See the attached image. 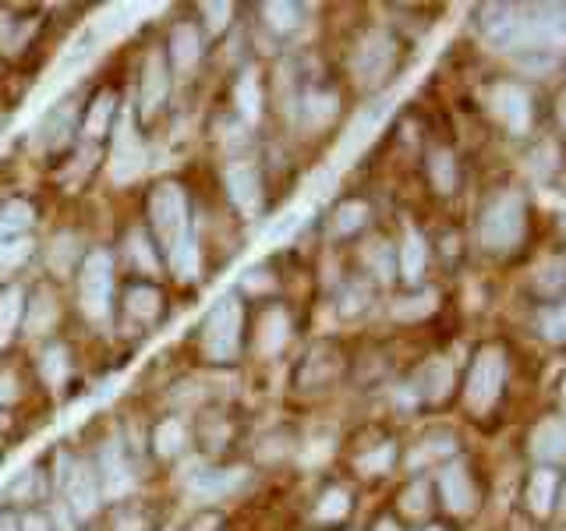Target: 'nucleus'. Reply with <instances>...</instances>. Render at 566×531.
I'll list each match as a JSON object with an SVG mask.
<instances>
[{
	"label": "nucleus",
	"mask_w": 566,
	"mask_h": 531,
	"mask_svg": "<svg viewBox=\"0 0 566 531\" xmlns=\"http://www.w3.org/2000/svg\"><path fill=\"white\" fill-rule=\"evenodd\" d=\"M478 244L492 256L517 252L527 238V199L517 188H500L478 209Z\"/></svg>",
	"instance_id": "obj_1"
},
{
	"label": "nucleus",
	"mask_w": 566,
	"mask_h": 531,
	"mask_svg": "<svg viewBox=\"0 0 566 531\" xmlns=\"http://www.w3.org/2000/svg\"><path fill=\"white\" fill-rule=\"evenodd\" d=\"M506 386V347L482 344L474 351L468 379H464V404L471 415H489L503 397Z\"/></svg>",
	"instance_id": "obj_2"
},
{
	"label": "nucleus",
	"mask_w": 566,
	"mask_h": 531,
	"mask_svg": "<svg viewBox=\"0 0 566 531\" xmlns=\"http://www.w3.org/2000/svg\"><path fill=\"white\" fill-rule=\"evenodd\" d=\"M400 64V43L394 32L386 29H368L361 35V43L354 46V58H350V75L361 88L376 93L389 82V75L397 71Z\"/></svg>",
	"instance_id": "obj_3"
},
{
	"label": "nucleus",
	"mask_w": 566,
	"mask_h": 531,
	"mask_svg": "<svg viewBox=\"0 0 566 531\" xmlns=\"http://www.w3.org/2000/svg\"><path fill=\"white\" fill-rule=\"evenodd\" d=\"M241 326H244V305L238 294H223L209 309L202 323V347L209 362L230 365L241 351Z\"/></svg>",
	"instance_id": "obj_4"
},
{
	"label": "nucleus",
	"mask_w": 566,
	"mask_h": 531,
	"mask_svg": "<svg viewBox=\"0 0 566 531\" xmlns=\"http://www.w3.org/2000/svg\"><path fill=\"white\" fill-rule=\"evenodd\" d=\"M149 220H153V235H156L159 248L170 252V248L191 230L185 188L177 185V181L156 185L153 195H149Z\"/></svg>",
	"instance_id": "obj_5"
},
{
	"label": "nucleus",
	"mask_w": 566,
	"mask_h": 531,
	"mask_svg": "<svg viewBox=\"0 0 566 531\" xmlns=\"http://www.w3.org/2000/svg\"><path fill=\"white\" fill-rule=\"evenodd\" d=\"M114 294V259L103 248H93L78 266V305L88 319H106Z\"/></svg>",
	"instance_id": "obj_6"
},
{
	"label": "nucleus",
	"mask_w": 566,
	"mask_h": 531,
	"mask_svg": "<svg viewBox=\"0 0 566 531\" xmlns=\"http://www.w3.org/2000/svg\"><path fill=\"white\" fill-rule=\"evenodd\" d=\"M439 500L447 507L453 518H471L482 503V492H478V482H474V471L464 460H447L439 471Z\"/></svg>",
	"instance_id": "obj_7"
},
{
	"label": "nucleus",
	"mask_w": 566,
	"mask_h": 531,
	"mask_svg": "<svg viewBox=\"0 0 566 531\" xmlns=\"http://www.w3.org/2000/svg\"><path fill=\"white\" fill-rule=\"evenodd\" d=\"M64 503L71 510V518H78V521H88L93 513L99 510V500H103V492H99V478H96V468L88 465L85 457H75L67 465L64 471Z\"/></svg>",
	"instance_id": "obj_8"
},
{
	"label": "nucleus",
	"mask_w": 566,
	"mask_h": 531,
	"mask_svg": "<svg viewBox=\"0 0 566 531\" xmlns=\"http://www.w3.org/2000/svg\"><path fill=\"white\" fill-rule=\"evenodd\" d=\"M489 103L510 135H527L531 124H535V103H531V93L521 82H500L492 88Z\"/></svg>",
	"instance_id": "obj_9"
},
{
	"label": "nucleus",
	"mask_w": 566,
	"mask_h": 531,
	"mask_svg": "<svg viewBox=\"0 0 566 531\" xmlns=\"http://www.w3.org/2000/svg\"><path fill=\"white\" fill-rule=\"evenodd\" d=\"M146 167V149H142V138L135 132L132 117H124L114 132V149H111V177L114 185H132L135 177Z\"/></svg>",
	"instance_id": "obj_10"
},
{
	"label": "nucleus",
	"mask_w": 566,
	"mask_h": 531,
	"mask_svg": "<svg viewBox=\"0 0 566 531\" xmlns=\"http://www.w3.org/2000/svg\"><path fill=\"white\" fill-rule=\"evenodd\" d=\"M96 478H99V492L106 500H124L128 489L135 486V471H132V460L124 454V442L111 439L103 442L99 450V465H96Z\"/></svg>",
	"instance_id": "obj_11"
},
{
	"label": "nucleus",
	"mask_w": 566,
	"mask_h": 531,
	"mask_svg": "<svg viewBox=\"0 0 566 531\" xmlns=\"http://www.w3.org/2000/svg\"><path fill=\"white\" fill-rule=\"evenodd\" d=\"M527 454L538 468H559L566 465V418H542L527 433Z\"/></svg>",
	"instance_id": "obj_12"
},
{
	"label": "nucleus",
	"mask_w": 566,
	"mask_h": 531,
	"mask_svg": "<svg viewBox=\"0 0 566 531\" xmlns=\"http://www.w3.org/2000/svg\"><path fill=\"white\" fill-rule=\"evenodd\" d=\"M223 181H227L230 202L238 206L241 217H248V220L262 217V202H265V195H262L259 170H255L252 164H230V167H227V174H223Z\"/></svg>",
	"instance_id": "obj_13"
},
{
	"label": "nucleus",
	"mask_w": 566,
	"mask_h": 531,
	"mask_svg": "<svg viewBox=\"0 0 566 531\" xmlns=\"http://www.w3.org/2000/svg\"><path fill=\"white\" fill-rule=\"evenodd\" d=\"M559 500V468H531L527 482H524V507L531 518H553Z\"/></svg>",
	"instance_id": "obj_14"
},
{
	"label": "nucleus",
	"mask_w": 566,
	"mask_h": 531,
	"mask_svg": "<svg viewBox=\"0 0 566 531\" xmlns=\"http://www.w3.org/2000/svg\"><path fill=\"white\" fill-rule=\"evenodd\" d=\"M170 96V71H167V61L159 58V50H153L146 58V67H142V96H138V114L153 121L159 111H164V103Z\"/></svg>",
	"instance_id": "obj_15"
},
{
	"label": "nucleus",
	"mask_w": 566,
	"mask_h": 531,
	"mask_svg": "<svg viewBox=\"0 0 566 531\" xmlns=\"http://www.w3.org/2000/svg\"><path fill=\"white\" fill-rule=\"evenodd\" d=\"M453 383H457V372L447 358H432L424 362L415 379H411V394L424 404H442L450 394H453Z\"/></svg>",
	"instance_id": "obj_16"
},
{
	"label": "nucleus",
	"mask_w": 566,
	"mask_h": 531,
	"mask_svg": "<svg viewBox=\"0 0 566 531\" xmlns=\"http://www.w3.org/2000/svg\"><path fill=\"white\" fill-rule=\"evenodd\" d=\"M75 132V114H71V100H61L57 106H50L43 121L35 124V149L40 153H57L71 142Z\"/></svg>",
	"instance_id": "obj_17"
},
{
	"label": "nucleus",
	"mask_w": 566,
	"mask_h": 531,
	"mask_svg": "<svg viewBox=\"0 0 566 531\" xmlns=\"http://www.w3.org/2000/svg\"><path fill=\"white\" fill-rule=\"evenodd\" d=\"M244 486V471L241 468H209V471H195L191 482H188V492L195 500L202 503H212V500H227V496H234L238 489Z\"/></svg>",
	"instance_id": "obj_18"
},
{
	"label": "nucleus",
	"mask_w": 566,
	"mask_h": 531,
	"mask_svg": "<svg viewBox=\"0 0 566 531\" xmlns=\"http://www.w3.org/2000/svg\"><path fill=\"white\" fill-rule=\"evenodd\" d=\"M424 266H429V241H424L418 230H407L400 248H397V273L403 283H421Z\"/></svg>",
	"instance_id": "obj_19"
},
{
	"label": "nucleus",
	"mask_w": 566,
	"mask_h": 531,
	"mask_svg": "<svg viewBox=\"0 0 566 531\" xmlns=\"http://www.w3.org/2000/svg\"><path fill=\"white\" fill-rule=\"evenodd\" d=\"M336 111H340V100H336V93H329V88H308V93L301 96V121H305V128L312 132L326 128L336 117Z\"/></svg>",
	"instance_id": "obj_20"
},
{
	"label": "nucleus",
	"mask_w": 566,
	"mask_h": 531,
	"mask_svg": "<svg viewBox=\"0 0 566 531\" xmlns=\"http://www.w3.org/2000/svg\"><path fill=\"white\" fill-rule=\"evenodd\" d=\"M124 309H128L132 319H142V323H153L164 312V291L153 288V283H132L124 291Z\"/></svg>",
	"instance_id": "obj_21"
},
{
	"label": "nucleus",
	"mask_w": 566,
	"mask_h": 531,
	"mask_svg": "<svg viewBox=\"0 0 566 531\" xmlns=\"http://www.w3.org/2000/svg\"><path fill=\"white\" fill-rule=\"evenodd\" d=\"M535 294H538V305L566 294V259L563 256L542 259V266L535 270Z\"/></svg>",
	"instance_id": "obj_22"
},
{
	"label": "nucleus",
	"mask_w": 566,
	"mask_h": 531,
	"mask_svg": "<svg viewBox=\"0 0 566 531\" xmlns=\"http://www.w3.org/2000/svg\"><path fill=\"white\" fill-rule=\"evenodd\" d=\"M25 319V291L11 283V288L0 291V351L11 344V336L18 333Z\"/></svg>",
	"instance_id": "obj_23"
},
{
	"label": "nucleus",
	"mask_w": 566,
	"mask_h": 531,
	"mask_svg": "<svg viewBox=\"0 0 566 531\" xmlns=\"http://www.w3.org/2000/svg\"><path fill=\"white\" fill-rule=\"evenodd\" d=\"M32 223H35V209L25 199H8L0 206V241L29 238Z\"/></svg>",
	"instance_id": "obj_24"
},
{
	"label": "nucleus",
	"mask_w": 566,
	"mask_h": 531,
	"mask_svg": "<svg viewBox=\"0 0 566 531\" xmlns=\"http://www.w3.org/2000/svg\"><path fill=\"white\" fill-rule=\"evenodd\" d=\"M234 103H238L241 121L259 124V117H262V82H259V71L255 67L241 71L238 88H234Z\"/></svg>",
	"instance_id": "obj_25"
},
{
	"label": "nucleus",
	"mask_w": 566,
	"mask_h": 531,
	"mask_svg": "<svg viewBox=\"0 0 566 531\" xmlns=\"http://www.w3.org/2000/svg\"><path fill=\"white\" fill-rule=\"evenodd\" d=\"M429 181L439 195H453L460 188V167L453 149H432L429 153Z\"/></svg>",
	"instance_id": "obj_26"
},
{
	"label": "nucleus",
	"mask_w": 566,
	"mask_h": 531,
	"mask_svg": "<svg viewBox=\"0 0 566 531\" xmlns=\"http://www.w3.org/2000/svg\"><path fill=\"white\" fill-rule=\"evenodd\" d=\"M199 53H202V43H199V32H195V25L181 22L174 25L170 32V58H174V67L177 71H188L199 64Z\"/></svg>",
	"instance_id": "obj_27"
},
{
	"label": "nucleus",
	"mask_w": 566,
	"mask_h": 531,
	"mask_svg": "<svg viewBox=\"0 0 566 531\" xmlns=\"http://www.w3.org/2000/svg\"><path fill=\"white\" fill-rule=\"evenodd\" d=\"M287 336H291V319L280 305L262 315V326H259V351L262 354H280L283 344H287Z\"/></svg>",
	"instance_id": "obj_28"
},
{
	"label": "nucleus",
	"mask_w": 566,
	"mask_h": 531,
	"mask_svg": "<svg viewBox=\"0 0 566 531\" xmlns=\"http://www.w3.org/2000/svg\"><path fill=\"white\" fill-rule=\"evenodd\" d=\"M117 114V96L111 93V88H103V93L93 96V103H88V111H85V121H82V128L88 138H99L111 132V121Z\"/></svg>",
	"instance_id": "obj_29"
},
{
	"label": "nucleus",
	"mask_w": 566,
	"mask_h": 531,
	"mask_svg": "<svg viewBox=\"0 0 566 531\" xmlns=\"http://www.w3.org/2000/svg\"><path fill=\"white\" fill-rule=\"evenodd\" d=\"M535 326L548 344H566V294L556 301H545L535 312Z\"/></svg>",
	"instance_id": "obj_30"
},
{
	"label": "nucleus",
	"mask_w": 566,
	"mask_h": 531,
	"mask_svg": "<svg viewBox=\"0 0 566 531\" xmlns=\"http://www.w3.org/2000/svg\"><path fill=\"white\" fill-rule=\"evenodd\" d=\"M457 454V436H450V433H429L424 436L418 447H415V454H411V468L418 471L421 468V460L424 465H432V460H450Z\"/></svg>",
	"instance_id": "obj_31"
},
{
	"label": "nucleus",
	"mask_w": 566,
	"mask_h": 531,
	"mask_svg": "<svg viewBox=\"0 0 566 531\" xmlns=\"http://www.w3.org/2000/svg\"><path fill=\"white\" fill-rule=\"evenodd\" d=\"M333 235L336 238H350V235H358V230L368 223V206L361 202V199H347V202H340L336 206V212H333Z\"/></svg>",
	"instance_id": "obj_32"
},
{
	"label": "nucleus",
	"mask_w": 566,
	"mask_h": 531,
	"mask_svg": "<svg viewBox=\"0 0 566 531\" xmlns=\"http://www.w3.org/2000/svg\"><path fill=\"white\" fill-rule=\"evenodd\" d=\"M185 442H188V433H185V421H177V418H167V421H159L156 425V433H153V450L170 460L185 450Z\"/></svg>",
	"instance_id": "obj_33"
},
{
	"label": "nucleus",
	"mask_w": 566,
	"mask_h": 531,
	"mask_svg": "<svg viewBox=\"0 0 566 531\" xmlns=\"http://www.w3.org/2000/svg\"><path fill=\"white\" fill-rule=\"evenodd\" d=\"M167 256H170L174 273L181 277V280H195V277H199V244H195V230H188V235L177 241Z\"/></svg>",
	"instance_id": "obj_34"
},
{
	"label": "nucleus",
	"mask_w": 566,
	"mask_h": 531,
	"mask_svg": "<svg viewBox=\"0 0 566 531\" xmlns=\"http://www.w3.org/2000/svg\"><path fill=\"white\" fill-rule=\"evenodd\" d=\"M336 351H329L326 344L323 347H315L308 358H305V368H301V383L305 386H323V383H329V376H336V368H340V362H329L326 365V358H333Z\"/></svg>",
	"instance_id": "obj_35"
},
{
	"label": "nucleus",
	"mask_w": 566,
	"mask_h": 531,
	"mask_svg": "<svg viewBox=\"0 0 566 531\" xmlns=\"http://www.w3.org/2000/svg\"><path fill=\"white\" fill-rule=\"evenodd\" d=\"M67 372H71L67 347H64V344H50V347L40 354V376L46 379V386L57 389V386H64Z\"/></svg>",
	"instance_id": "obj_36"
},
{
	"label": "nucleus",
	"mask_w": 566,
	"mask_h": 531,
	"mask_svg": "<svg viewBox=\"0 0 566 531\" xmlns=\"http://www.w3.org/2000/svg\"><path fill=\"white\" fill-rule=\"evenodd\" d=\"M53 319H57V301H53L50 291H35L32 305L25 301V330L29 333H43V330L53 326Z\"/></svg>",
	"instance_id": "obj_37"
},
{
	"label": "nucleus",
	"mask_w": 566,
	"mask_h": 531,
	"mask_svg": "<svg viewBox=\"0 0 566 531\" xmlns=\"http://www.w3.org/2000/svg\"><path fill=\"white\" fill-rule=\"evenodd\" d=\"M400 510L407 513V518H415V521L424 518V513L432 510V489H429V482H424V478H415V482L403 489Z\"/></svg>",
	"instance_id": "obj_38"
},
{
	"label": "nucleus",
	"mask_w": 566,
	"mask_h": 531,
	"mask_svg": "<svg viewBox=\"0 0 566 531\" xmlns=\"http://www.w3.org/2000/svg\"><path fill=\"white\" fill-rule=\"evenodd\" d=\"M368 273H376V280H389L397 273V248H389L386 241H371L365 248Z\"/></svg>",
	"instance_id": "obj_39"
},
{
	"label": "nucleus",
	"mask_w": 566,
	"mask_h": 531,
	"mask_svg": "<svg viewBox=\"0 0 566 531\" xmlns=\"http://www.w3.org/2000/svg\"><path fill=\"white\" fill-rule=\"evenodd\" d=\"M262 14H265V25H270L273 32H294L301 29V11L297 4H283V0H276V4H262Z\"/></svg>",
	"instance_id": "obj_40"
},
{
	"label": "nucleus",
	"mask_w": 566,
	"mask_h": 531,
	"mask_svg": "<svg viewBox=\"0 0 566 531\" xmlns=\"http://www.w3.org/2000/svg\"><path fill=\"white\" fill-rule=\"evenodd\" d=\"M40 496H43V475H40V468H25L8 486V500H14V503H35Z\"/></svg>",
	"instance_id": "obj_41"
},
{
	"label": "nucleus",
	"mask_w": 566,
	"mask_h": 531,
	"mask_svg": "<svg viewBox=\"0 0 566 531\" xmlns=\"http://www.w3.org/2000/svg\"><path fill=\"white\" fill-rule=\"evenodd\" d=\"M32 256V238H11L0 241V280L11 277L18 266H25Z\"/></svg>",
	"instance_id": "obj_42"
},
{
	"label": "nucleus",
	"mask_w": 566,
	"mask_h": 531,
	"mask_svg": "<svg viewBox=\"0 0 566 531\" xmlns=\"http://www.w3.org/2000/svg\"><path fill=\"white\" fill-rule=\"evenodd\" d=\"M99 43V32L96 29H85L78 35V43H71V50L64 53V61H61V71H71V67H82L88 58H93V50Z\"/></svg>",
	"instance_id": "obj_43"
},
{
	"label": "nucleus",
	"mask_w": 566,
	"mask_h": 531,
	"mask_svg": "<svg viewBox=\"0 0 566 531\" xmlns=\"http://www.w3.org/2000/svg\"><path fill=\"white\" fill-rule=\"evenodd\" d=\"M371 305V288L368 283H347V291L340 294V315L344 319H354V315H361L365 309Z\"/></svg>",
	"instance_id": "obj_44"
},
{
	"label": "nucleus",
	"mask_w": 566,
	"mask_h": 531,
	"mask_svg": "<svg viewBox=\"0 0 566 531\" xmlns=\"http://www.w3.org/2000/svg\"><path fill=\"white\" fill-rule=\"evenodd\" d=\"M347 510H350L347 492L344 489H329V492H323V500H318L315 513H318V521H344Z\"/></svg>",
	"instance_id": "obj_45"
},
{
	"label": "nucleus",
	"mask_w": 566,
	"mask_h": 531,
	"mask_svg": "<svg viewBox=\"0 0 566 531\" xmlns=\"http://www.w3.org/2000/svg\"><path fill=\"white\" fill-rule=\"evenodd\" d=\"M394 457H397V447H394V442H382V447H376L371 454H361V457H358V468H361L365 475H382V471H389V465H394Z\"/></svg>",
	"instance_id": "obj_46"
},
{
	"label": "nucleus",
	"mask_w": 566,
	"mask_h": 531,
	"mask_svg": "<svg viewBox=\"0 0 566 531\" xmlns=\"http://www.w3.org/2000/svg\"><path fill=\"white\" fill-rule=\"evenodd\" d=\"M29 32H32V25H18V18L0 14V50H8V53L22 50Z\"/></svg>",
	"instance_id": "obj_47"
},
{
	"label": "nucleus",
	"mask_w": 566,
	"mask_h": 531,
	"mask_svg": "<svg viewBox=\"0 0 566 531\" xmlns=\"http://www.w3.org/2000/svg\"><path fill=\"white\" fill-rule=\"evenodd\" d=\"M128 256L138 262V270H146V273H153V270H156L153 244H149V238H146V235H142V230H135V235L128 238Z\"/></svg>",
	"instance_id": "obj_48"
},
{
	"label": "nucleus",
	"mask_w": 566,
	"mask_h": 531,
	"mask_svg": "<svg viewBox=\"0 0 566 531\" xmlns=\"http://www.w3.org/2000/svg\"><path fill=\"white\" fill-rule=\"evenodd\" d=\"M230 11H234V8L223 4V0H220V4H202L206 25H209V32H212V35H220V32L230 25Z\"/></svg>",
	"instance_id": "obj_49"
},
{
	"label": "nucleus",
	"mask_w": 566,
	"mask_h": 531,
	"mask_svg": "<svg viewBox=\"0 0 566 531\" xmlns=\"http://www.w3.org/2000/svg\"><path fill=\"white\" fill-rule=\"evenodd\" d=\"M297 223H301V212H283V217H280L270 230H265V241H273V244H276V241H283V238H287L291 230L297 227Z\"/></svg>",
	"instance_id": "obj_50"
},
{
	"label": "nucleus",
	"mask_w": 566,
	"mask_h": 531,
	"mask_svg": "<svg viewBox=\"0 0 566 531\" xmlns=\"http://www.w3.org/2000/svg\"><path fill=\"white\" fill-rule=\"evenodd\" d=\"M22 531H53L50 513H43V510H29L25 518H22Z\"/></svg>",
	"instance_id": "obj_51"
},
{
	"label": "nucleus",
	"mask_w": 566,
	"mask_h": 531,
	"mask_svg": "<svg viewBox=\"0 0 566 531\" xmlns=\"http://www.w3.org/2000/svg\"><path fill=\"white\" fill-rule=\"evenodd\" d=\"M0 531H22V518L14 510H0Z\"/></svg>",
	"instance_id": "obj_52"
},
{
	"label": "nucleus",
	"mask_w": 566,
	"mask_h": 531,
	"mask_svg": "<svg viewBox=\"0 0 566 531\" xmlns=\"http://www.w3.org/2000/svg\"><path fill=\"white\" fill-rule=\"evenodd\" d=\"M556 121H559V128L566 132V88H559V96H556Z\"/></svg>",
	"instance_id": "obj_53"
},
{
	"label": "nucleus",
	"mask_w": 566,
	"mask_h": 531,
	"mask_svg": "<svg viewBox=\"0 0 566 531\" xmlns=\"http://www.w3.org/2000/svg\"><path fill=\"white\" fill-rule=\"evenodd\" d=\"M11 397H14L11 379H0V404H11Z\"/></svg>",
	"instance_id": "obj_54"
},
{
	"label": "nucleus",
	"mask_w": 566,
	"mask_h": 531,
	"mask_svg": "<svg viewBox=\"0 0 566 531\" xmlns=\"http://www.w3.org/2000/svg\"><path fill=\"white\" fill-rule=\"evenodd\" d=\"M556 513H566V475H559V500H556Z\"/></svg>",
	"instance_id": "obj_55"
},
{
	"label": "nucleus",
	"mask_w": 566,
	"mask_h": 531,
	"mask_svg": "<svg viewBox=\"0 0 566 531\" xmlns=\"http://www.w3.org/2000/svg\"><path fill=\"white\" fill-rule=\"evenodd\" d=\"M376 531H400V524H397L394 518H382V521L376 524Z\"/></svg>",
	"instance_id": "obj_56"
},
{
	"label": "nucleus",
	"mask_w": 566,
	"mask_h": 531,
	"mask_svg": "<svg viewBox=\"0 0 566 531\" xmlns=\"http://www.w3.org/2000/svg\"><path fill=\"white\" fill-rule=\"evenodd\" d=\"M220 521L217 518H206V521H199V524H195V531H212V528H217Z\"/></svg>",
	"instance_id": "obj_57"
},
{
	"label": "nucleus",
	"mask_w": 566,
	"mask_h": 531,
	"mask_svg": "<svg viewBox=\"0 0 566 531\" xmlns=\"http://www.w3.org/2000/svg\"><path fill=\"white\" fill-rule=\"evenodd\" d=\"M559 404H563V418H566V376H563V386H559Z\"/></svg>",
	"instance_id": "obj_58"
},
{
	"label": "nucleus",
	"mask_w": 566,
	"mask_h": 531,
	"mask_svg": "<svg viewBox=\"0 0 566 531\" xmlns=\"http://www.w3.org/2000/svg\"><path fill=\"white\" fill-rule=\"evenodd\" d=\"M421 531H442V528H421Z\"/></svg>",
	"instance_id": "obj_59"
},
{
	"label": "nucleus",
	"mask_w": 566,
	"mask_h": 531,
	"mask_svg": "<svg viewBox=\"0 0 566 531\" xmlns=\"http://www.w3.org/2000/svg\"><path fill=\"white\" fill-rule=\"evenodd\" d=\"M563 230H566V217H563Z\"/></svg>",
	"instance_id": "obj_60"
}]
</instances>
